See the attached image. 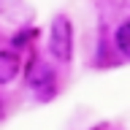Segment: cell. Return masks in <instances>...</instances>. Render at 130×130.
Wrapping results in <instances>:
<instances>
[{"label":"cell","instance_id":"1","mask_svg":"<svg viewBox=\"0 0 130 130\" xmlns=\"http://www.w3.org/2000/svg\"><path fill=\"white\" fill-rule=\"evenodd\" d=\"M49 52L60 62L73 60V24L68 16H54L52 30H49Z\"/></svg>","mask_w":130,"mask_h":130},{"label":"cell","instance_id":"2","mask_svg":"<svg viewBox=\"0 0 130 130\" xmlns=\"http://www.w3.org/2000/svg\"><path fill=\"white\" fill-rule=\"evenodd\" d=\"M27 87L32 89V92H38L41 98H43V92H52V87H54V73L49 71V65L43 62H32L30 68H27Z\"/></svg>","mask_w":130,"mask_h":130},{"label":"cell","instance_id":"3","mask_svg":"<svg viewBox=\"0 0 130 130\" xmlns=\"http://www.w3.org/2000/svg\"><path fill=\"white\" fill-rule=\"evenodd\" d=\"M19 57L14 52H0V84H8V81L16 79L19 73Z\"/></svg>","mask_w":130,"mask_h":130},{"label":"cell","instance_id":"4","mask_svg":"<svg viewBox=\"0 0 130 130\" xmlns=\"http://www.w3.org/2000/svg\"><path fill=\"white\" fill-rule=\"evenodd\" d=\"M0 14L14 19V22H27L30 19V8L24 6V0H0Z\"/></svg>","mask_w":130,"mask_h":130},{"label":"cell","instance_id":"5","mask_svg":"<svg viewBox=\"0 0 130 130\" xmlns=\"http://www.w3.org/2000/svg\"><path fill=\"white\" fill-rule=\"evenodd\" d=\"M117 49H119L125 57H130V19L119 24L117 30Z\"/></svg>","mask_w":130,"mask_h":130}]
</instances>
